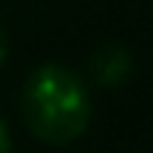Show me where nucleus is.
I'll return each mask as SVG.
<instances>
[{"label":"nucleus","mask_w":153,"mask_h":153,"mask_svg":"<svg viewBox=\"0 0 153 153\" xmlns=\"http://www.w3.org/2000/svg\"><path fill=\"white\" fill-rule=\"evenodd\" d=\"M0 153H13V134H10V125L3 122V116H0Z\"/></svg>","instance_id":"obj_3"},{"label":"nucleus","mask_w":153,"mask_h":153,"mask_svg":"<svg viewBox=\"0 0 153 153\" xmlns=\"http://www.w3.org/2000/svg\"><path fill=\"white\" fill-rule=\"evenodd\" d=\"M22 116L31 134L44 144L66 147L88 131L94 116L85 78L59 62H44L28 75L22 91Z\"/></svg>","instance_id":"obj_1"},{"label":"nucleus","mask_w":153,"mask_h":153,"mask_svg":"<svg viewBox=\"0 0 153 153\" xmlns=\"http://www.w3.org/2000/svg\"><path fill=\"white\" fill-rule=\"evenodd\" d=\"M134 72V59L131 53L125 50L122 44H106V47H97L94 56H91V75L97 85L103 88H116L125 85Z\"/></svg>","instance_id":"obj_2"},{"label":"nucleus","mask_w":153,"mask_h":153,"mask_svg":"<svg viewBox=\"0 0 153 153\" xmlns=\"http://www.w3.org/2000/svg\"><path fill=\"white\" fill-rule=\"evenodd\" d=\"M6 56H10V38H6L3 25H0V66L6 62Z\"/></svg>","instance_id":"obj_4"}]
</instances>
